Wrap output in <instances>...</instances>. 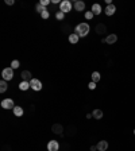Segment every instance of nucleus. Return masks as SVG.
I'll use <instances>...</instances> for the list:
<instances>
[{"label":"nucleus","mask_w":135,"mask_h":151,"mask_svg":"<svg viewBox=\"0 0 135 151\" xmlns=\"http://www.w3.org/2000/svg\"><path fill=\"white\" fill-rule=\"evenodd\" d=\"M73 7H74V10H76L77 12L85 11V3H84V1H81V0L74 1V3H73Z\"/></svg>","instance_id":"9d476101"},{"label":"nucleus","mask_w":135,"mask_h":151,"mask_svg":"<svg viewBox=\"0 0 135 151\" xmlns=\"http://www.w3.org/2000/svg\"><path fill=\"white\" fill-rule=\"evenodd\" d=\"M95 31H96L97 35H103L107 31V26H105L104 23H97L96 26H95Z\"/></svg>","instance_id":"1a4fd4ad"},{"label":"nucleus","mask_w":135,"mask_h":151,"mask_svg":"<svg viewBox=\"0 0 135 151\" xmlns=\"http://www.w3.org/2000/svg\"><path fill=\"white\" fill-rule=\"evenodd\" d=\"M53 4H61V1L60 0H53Z\"/></svg>","instance_id":"7c9ffc66"},{"label":"nucleus","mask_w":135,"mask_h":151,"mask_svg":"<svg viewBox=\"0 0 135 151\" xmlns=\"http://www.w3.org/2000/svg\"><path fill=\"white\" fill-rule=\"evenodd\" d=\"M12 111H14V115H15L16 117L23 116V113H24V109L22 108V107H19V105H15V108L12 109Z\"/></svg>","instance_id":"2eb2a0df"},{"label":"nucleus","mask_w":135,"mask_h":151,"mask_svg":"<svg viewBox=\"0 0 135 151\" xmlns=\"http://www.w3.org/2000/svg\"><path fill=\"white\" fill-rule=\"evenodd\" d=\"M1 108H4V109H14V108H15V103H14L12 99H4V100L1 101Z\"/></svg>","instance_id":"20e7f679"},{"label":"nucleus","mask_w":135,"mask_h":151,"mask_svg":"<svg viewBox=\"0 0 135 151\" xmlns=\"http://www.w3.org/2000/svg\"><path fill=\"white\" fill-rule=\"evenodd\" d=\"M7 88H8L7 81H4V80H1V81H0V93H4L6 90H7Z\"/></svg>","instance_id":"aec40b11"},{"label":"nucleus","mask_w":135,"mask_h":151,"mask_svg":"<svg viewBox=\"0 0 135 151\" xmlns=\"http://www.w3.org/2000/svg\"><path fill=\"white\" fill-rule=\"evenodd\" d=\"M30 88H31V85H30V82L28 81H22L19 84V89L23 90V92L24 90H27V89H30Z\"/></svg>","instance_id":"a211bd4d"},{"label":"nucleus","mask_w":135,"mask_h":151,"mask_svg":"<svg viewBox=\"0 0 135 151\" xmlns=\"http://www.w3.org/2000/svg\"><path fill=\"white\" fill-rule=\"evenodd\" d=\"M6 4H7V6H14L15 1H14V0H6Z\"/></svg>","instance_id":"cd10ccee"},{"label":"nucleus","mask_w":135,"mask_h":151,"mask_svg":"<svg viewBox=\"0 0 135 151\" xmlns=\"http://www.w3.org/2000/svg\"><path fill=\"white\" fill-rule=\"evenodd\" d=\"M89 30H91V27H89V24L85 23V22H82V23H78L77 26H76V28H74L76 34H77L80 38H84V37H87V35L89 34Z\"/></svg>","instance_id":"f257e3e1"},{"label":"nucleus","mask_w":135,"mask_h":151,"mask_svg":"<svg viewBox=\"0 0 135 151\" xmlns=\"http://www.w3.org/2000/svg\"><path fill=\"white\" fill-rule=\"evenodd\" d=\"M91 11L93 12V15H100L101 11H103V8H101L100 4H93L92 8H91Z\"/></svg>","instance_id":"dca6fc26"},{"label":"nucleus","mask_w":135,"mask_h":151,"mask_svg":"<svg viewBox=\"0 0 135 151\" xmlns=\"http://www.w3.org/2000/svg\"><path fill=\"white\" fill-rule=\"evenodd\" d=\"M91 151H97V147L96 146H91Z\"/></svg>","instance_id":"c85d7f7f"},{"label":"nucleus","mask_w":135,"mask_h":151,"mask_svg":"<svg viewBox=\"0 0 135 151\" xmlns=\"http://www.w3.org/2000/svg\"><path fill=\"white\" fill-rule=\"evenodd\" d=\"M20 77L23 78V81H28V82H30L31 80H33V77H31V72H30V70H23V72L20 73Z\"/></svg>","instance_id":"4468645a"},{"label":"nucleus","mask_w":135,"mask_h":151,"mask_svg":"<svg viewBox=\"0 0 135 151\" xmlns=\"http://www.w3.org/2000/svg\"><path fill=\"white\" fill-rule=\"evenodd\" d=\"M116 41H118V35L116 34H108L107 37H105V39H103L101 42L107 43V45H114V43H116Z\"/></svg>","instance_id":"423d86ee"},{"label":"nucleus","mask_w":135,"mask_h":151,"mask_svg":"<svg viewBox=\"0 0 135 151\" xmlns=\"http://www.w3.org/2000/svg\"><path fill=\"white\" fill-rule=\"evenodd\" d=\"M60 150V143L57 140H50L47 143V151H58Z\"/></svg>","instance_id":"6e6552de"},{"label":"nucleus","mask_w":135,"mask_h":151,"mask_svg":"<svg viewBox=\"0 0 135 151\" xmlns=\"http://www.w3.org/2000/svg\"><path fill=\"white\" fill-rule=\"evenodd\" d=\"M41 16H42V19H49V16H50V12H49V11H45Z\"/></svg>","instance_id":"bb28decb"},{"label":"nucleus","mask_w":135,"mask_h":151,"mask_svg":"<svg viewBox=\"0 0 135 151\" xmlns=\"http://www.w3.org/2000/svg\"><path fill=\"white\" fill-rule=\"evenodd\" d=\"M92 113H87V119H92Z\"/></svg>","instance_id":"c756f323"},{"label":"nucleus","mask_w":135,"mask_h":151,"mask_svg":"<svg viewBox=\"0 0 135 151\" xmlns=\"http://www.w3.org/2000/svg\"><path fill=\"white\" fill-rule=\"evenodd\" d=\"M19 66H20V62L18 61V59H14V61L11 62V68H12V69H18Z\"/></svg>","instance_id":"5701e85b"},{"label":"nucleus","mask_w":135,"mask_h":151,"mask_svg":"<svg viewBox=\"0 0 135 151\" xmlns=\"http://www.w3.org/2000/svg\"><path fill=\"white\" fill-rule=\"evenodd\" d=\"M51 131H53L55 135H62V134H64V127H62V124L55 123L51 125Z\"/></svg>","instance_id":"0eeeda50"},{"label":"nucleus","mask_w":135,"mask_h":151,"mask_svg":"<svg viewBox=\"0 0 135 151\" xmlns=\"http://www.w3.org/2000/svg\"><path fill=\"white\" fill-rule=\"evenodd\" d=\"M85 18H87L88 20H91L93 18V12L92 11H87V12H85Z\"/></svg>","instance_id":"b1692460"},{"label":"nucleus","mask_w":135,"mask_h":151,"mask_svg":"<svg viewBox=\"0 0 135 151\" xmlns=\"http://www.w3.org/2000/svg\"><path fill=\"white\" fill-rule=\"evenodd\" d=\"M50 3H51L50 0H41V1H39V4H41V6H43V7H46V6H49Z\"/></svg>","instance_id":"393cba45"},{"label":"nucleus","mask_w":135,"mask_h":151,"mask_svg":"<svg viewBox=\"0 0 135 151\" xmlns=\"http://www.w3.org/2000/svg\"><path fill=\"white\" fill-rule=\"evenodd\" d=\"M103 115H104V112H103L100 108L93 109L92 116H93V119H95V120H100V119H103Z\"/></svg>","instance_id":"9b49d317"},{"label":"nucleus","mask_w":135,"mask_h":151,"mask_svg":"<svg viewBox=\"0 0 135 151\" xmlns=\"http://www.w3.org/2000/svg\"><path fill=\"white\" fill-rule=\"evenodd\" d=\"M100 78H101V76H100V73H99V72H93L92 73V81L93 82H99L100 81Z\"/></svg>","instance_id":"412c9836"},{"label":"nucleus","mask_w":135,"mask_h":151,"mask_svg":"<svg viewBox=\"0 0 135 151\" xmlns=\"http://www.w3.org/2000/svg\"><path fill=\"white\" fill-rule=\"evenodd\" d=\"M134 135H135V130H134Z\"/></svg>","instance_id":"2f4dec72"},{"label":"nucleus","mask_w":135,"mask_h":151,"mask_svg":"<svg viewBox=\"0 0 135 151\" xmlns=\"http://www.w3.org/2000/svg\"><path fill=\"white\" fill-rule=\"evenodd\" d=\"M108 146H109V144H108L107 140H100V142L97 143L96 147H97V151H107Z\"/></svg>","instance_id":"ddd939ff"},{"label":"nucleus","mask_w":135,"mask_h":151,"mask_svg":"<svg viewBox=\"0 0 135 151\" xmlns=\"http://www.w3.org/2000/svg\"><path fill=\"white\" fill-rule=\"evenodd\" d=\"M55 19L57 20H64L65 19V14H64L62 11H57L55 12Z\"/></svg>","instance_id":"4be33fe9"},{"label":"nucleus","mask_w":135,"mask_h":151,"mask_svg":"<svg viewBox=\"0 0 135 151\" xmlns=\"http://www.w3.org/2000/svg\"><path fill=\"white\" fill-rule=\"evenodd\" d=\"M72 7H73V4L70 3L69 0H62L61 4H60V11H62L64 14H66V12L72 11Z\"/></svg>","instance_id":"7ed1b4c3"},{"label":"nucleus","mask_w":135,"mask_h":151,"mask_svg":"<svg viewBox=\"0 0 135 151\" xmlns=\"http://www.w3.org/2000/svg\"><path fill=\"white\" fill-rule=\"evenodd\" d=\"M78 39H80V37H78L76 32H72V34L69 35V42L72 43V45H76V43H78Z\"/></svg>","instance_id":"f3484780"},{"label":"nucleus","mask_w":135,"mask_h":151,"mask_svg":"<svg viewBox=\"0 0 135 151\" xmlns=\"http://www.w3.org/2000/svg\"><path fill=\"white\" fill-rule=\"evenodd\" d=\"M104 12H105V15L107 16H112L116 12V6L115 4H109V6H107Z\"/></svg>","instance_id":"f8f14e48"},{"label":"nucleus","mask_w":135,"mask_h":151,"mask_svg":"<svg viewBox=\"0 0 135 151\" xmlns=\"http://www.w3.org/2000/svg\"><path fill=\"white\" fill-rule=\"evenodd\" d=\"M88 88H89V89H91V90H93V89H96V82H93V81H91V82H89V84H88Z\"/></svg>","instance_id":"a878e982"},{"label":"nucleus","mask_w":135,"mask_h":151,"mask_svg":"<svg viewBox=\"0 0 135 151\" xmlns=\"http://www.w3.org/2000/svg\"><path fill=\"white\" fill-rule=\"evenodd\" d=\"M1 78H3L4 81H11L12 78H14V69H12L11 66L3 69V72H1Z\"/></svg>","instance_id":"f03ea898"},{"label":"nucleus","mask_w":135,"mask_h":151,"mask_svg":"<svg viewBox=\"0 0 135 151\" xmlns=\"http://www.w3.org/2000/svg\"><path fill=\"white\" fill-rule=\"evenodd\" d=\"M35 11L38 12V14H41V15H42L43 12L45 11H47V8L46 7H43V6H41V4H37V6H35Z\"/></svg>","instance_id":"6ab92c4d"},{"label":"nucleus","mask_w":135,"mask_h":151,"mask_svg":"<svg viewBox=\"0 0 135 151\" xmlns=\"http://www.w3.org/2000/svg\"><path fill=\"white\" fill-rule=\"evenodd\" d=\"M30 85H31V89L35 90V92H38V90L42 89V82H41V80H38V78H33L30 81Z\"/></svg>","instance_id":"39448f33"}]
</instances>
